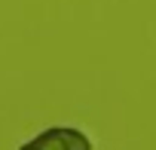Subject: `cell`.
I'll return each mask as SVG.
<instances>
[{
	"mask_svg": "<svg viewBox=\"0 0 156 150\" xmlns=\"http://www.w3.org/2000/svg\"><path fill=\"white\" fill-rule=\"evenodd\" d=\"M19 150H92V141L73 126H52L25 141Z\"/></svg>",
	"mask_w": 156,
	"mask_h": 150,
	"instance_id": "obj_1",
	"label": "cell"
}]
</instances>
